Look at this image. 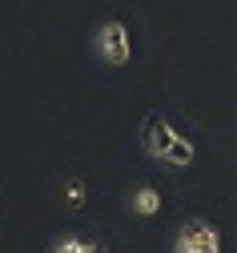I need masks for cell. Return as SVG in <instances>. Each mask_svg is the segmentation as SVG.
<instances>
[{"label":"cell","instance_id":"obj_1","mask_svg":"<svg viewBox=\"0 0 237 253\" xmlns=\"http://www.w3.org/2000/svg\"><path fill=\"white\" fill-rule=\"evenodd\" d=\"M141 149H145L149 161L169 165V169H189V165L197 161L193 141L181 137L161 113H145V121H141Z\"/></svg>","mask_w":237,"mask_h":253},{"label":"cell","instance_id":"obj_5","mask_svg":"<svg viewBox=\"0 0 237 253\" xmlns=\"http://www.w3.org/2000/svg\"><path fill=\"white\" fill-rule=\"evenodd\" d=\"M48 253H105L100 241H89V237H77V233H64L48 245Z\"/></svg>","mask_w":237,"mask_h":253},{"label":"cell","instance_id":"obj_7","mask_svg":"<svg viewBox=\"0 0 237 253\" xmlns=\"http://www.w3.org/2000/svg\"><path fill=\"white\" fill-rule=\"evenodd\" d=\"M105 253H109V249H105Z\"/></svg>","mask_w":237,"mask_h":253},{"label":"cell","instance_id":"obj_3","mask_svg":"<svg viewBox=\"0 0 237 253\" xmlns=\"http://www.w3.org/2000/svg\"><path fill=\"white\" fill-rule=\"evenodd\" d=\"M169 253H221V233L213 221L205 217H189L181 221V229L173 233V249Z\"/></svg>","mask_w":237,"mask_h":253},{"label":"cell","instance_id":"obj_2","mask_svg":"<svg viewBox=\"0 0 237 253\" xmlns=\"http://www.w3.org/2000/svg\"><path fill=\"white\" fill-rule=\"evenodd\" d=\"M93 44H96V56L105 60L109 69H125L133 60V33H129V24L117 20V16L100 20V28L93 33Z\"/></svg>","mask_w":237,"mask_h":253},{"label":"cell","instance_id":"obj_4","mask_svg":"<svg viewBox=\"0 0 237 253\" xmlns=\"http://www.w3.org/2000/svg\"><path fill=\"white\" fill-rule=\"evenodd\" d=\"M161 205H165V197H161L157 185H137V189L129 193V209L137 213V217H157Z\"/></svg>","mask_w":237,"mask_h":253},{"label":"cell","instance_id":"obj_6","mask_svg":"<svg viewBox=\"0 0 237 253\" xmlns=\"http://www.w3.org/2000/svg\"><path fill=\"white\" fill-rule=\"evenodd\" d=\"M64 201H69V209H85L89 201V181L81 173H69L64 177Z\"/></svg>","mask_w":237,"mask_h":253}]
</instances>
